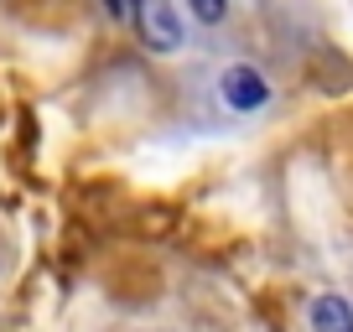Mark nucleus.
<instances>
[{
    "instance_id": "nucleus-1",
    "label": "nucleus",
    "mask_w": 353,
    "mask_h": 332,
    "mask_svg": "<svg viewBox=\"0 0 353 332\" xmlns=\"http://www.w3.org/2000/svg\"><path fill=\"white\" fill-rule=\"evenodd\" d=\"M219 89H223V104H229V110H239V114L260 110V104L270 99V83H265V73H260V68H250V63L223 68Z\"/></svg>"
},
{
    "instance_id": "nucleus-2",
    "label": "nucleus",
    "mask_w": 353,
    "mask_h": 332,
    "mask_svg": "<svg viewBox=\"0 0 353 332\" xmlns=\"http://www.w3.org/2000/svg\"><path fill=\"white\" fill-rule=\"evenodd\" d=\"M141 32H145V42L156 47V52H176L182 47V21H176V11H172V0H141Z\"/></svg>"
},
{
    "instance_id": "nucleus-3",
    "label": "nucleus",
    "mask_w": 353,
    "mask_h": 332,
    "mask_svg": "<svg viewBox=\"0 0 353 332\" xmlns=\"http://www.w3.org/2000/svg\"><path fill=\"white\" fill-rule=\"evenodd\" d=\"M307 317H312V332H353V307L343 296H332V291H322L312 301Z\"/></svg>"
},
{
    "instance_id": "nucleus-4",
    "label": "nucleus",
    "mask_w": 353,
    "mask_h": 332,
    "mask_svg": "<svg viewBox=\"0 0 353 332\" xmlns=\"http://www.w3.org/2000/svg\"><path fill=\"white\" fill-rule=\"evenodd\" d=\"M192 6V16H198V21H223V11H229V0H188Z\"/></svg>"
},
{
    "instance_id": "nucleus-5",
    "label": "nucleus",
    "mask_w": 353,
    "mask_h": 332,
    "mask_svg": "<svg viewBox=\"0 0 353 332\" xmlns=\"http://www.w3.org/2000/svg\"><path fill=\"white\" fill-rule=\"evenodd\" d=\"M104 6H110L114 16H130V0H104Z\"/></svg>"
}]
</instances>
